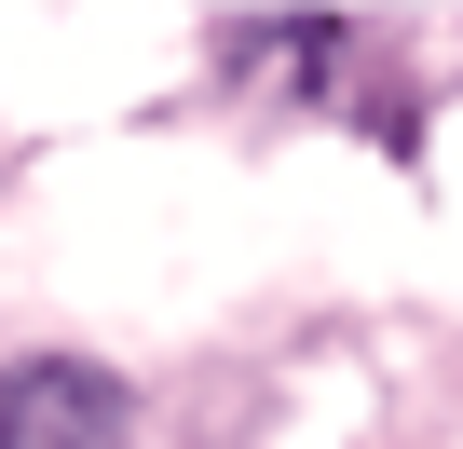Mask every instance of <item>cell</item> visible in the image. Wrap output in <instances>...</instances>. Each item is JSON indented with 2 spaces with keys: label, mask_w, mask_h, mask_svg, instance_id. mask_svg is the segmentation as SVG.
I'll return each instance as SVG.
<instances>
[{
  "label": "cell",
  "mask_w": 463,
  "mask_h": 449,
  "mask_svg": "<svg viewBox=\"0 0 463 449\" xmlns=\"http://www.w3.org/2000/svg\"><path fill=\"white\" fill-rule=\"evenodd\" d=\"M137 395L96 354H14L0 368V449H123Z\"/></svg>",
  "instance_id": "obj_1"
}]
</instances>
